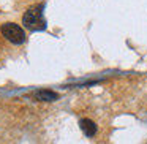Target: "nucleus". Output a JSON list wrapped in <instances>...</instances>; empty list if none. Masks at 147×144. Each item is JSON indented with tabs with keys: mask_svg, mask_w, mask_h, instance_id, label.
<instances>
[{
	"mask_svg": "<svg viewBox=\"0 0 147 144\" xmlns=\"http://www.w3.org/2000/svg\"><path fill=\"white\" fill-rule=\"evenodd\" d=\"M22 24L30 30H45L46 29V21L43 18L41 8H30L24 13Z\"/></svg>",
	"mask_w": 147,
	"mask_h": 144,
	"instance_id": "f257e3e1",
	"label": "nucleus"
},
{
	"mask_svg": "<svg viewBox=\"0 0 147 144\" xmlns=\"http://www.w3.org/2000/svg\"><path fill=\"white\" fill-rule=\"evenodd\" d=\"M0 30H2V35H3L10 43H13V45H22V43L26 41V32H24V29L21 26H18V24H14V22L2 24Z\"/></svg>",
	"mask_w": 147,
	"mask_h": 144,
	"instance_id": "f03ea898",
	"label": "nucleus"
},
{
	"mask_svg": "<svg viewBox=\"0 0 147 144\" xmlns=\"http://www.w3.org/2000/svg\"><path fill=\"white\" fill-rule=\"evenodd\" d=\"M30 97L33 100H38V101H55V100H59V93L52 92V90H48V89L35 90V92L30 93Z\"/></svg>",
	"mask_w": 147,
	"mask_h": 144,
	"instance_id": "7ed1b4c3",
	"label": "nucleus"
},
{
	"mask_svg": "<svg viewBox=\"0 0 147 144\" xmlns=\"http://www.w3.org/2000/svg\"><path fill=\"white\" fill-rule=\"evenodd\" d=\"M79 127H81V130L84 131V135L86 136H89V138H92V136H95L96 135V124L93 120H90V119H81L79 120Z\"/></svg>",
	"mask_w": 147,
	"mask_h": 144,
	"instance_id": "20e7f679",
	"label": "nucleus"
}]
</instances>
